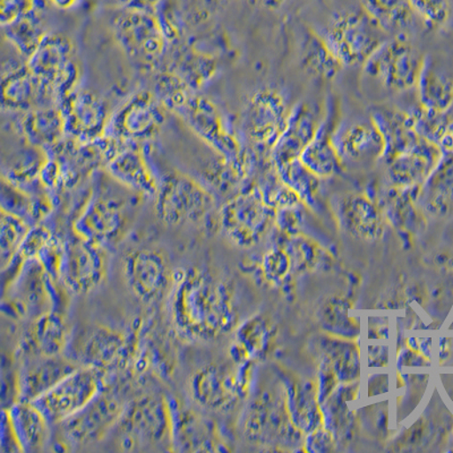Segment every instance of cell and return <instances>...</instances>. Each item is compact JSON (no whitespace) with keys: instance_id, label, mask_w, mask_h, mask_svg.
<instances>
[{"instance_id":"14","label":"cell","mask_w":453,"mask_h":453,"mask_svg":"<svg viewBox=\"0 0 453 453\" xmlns=\"http://www.w3.org/2000/svg\"><path fill=\"white\" fill-rule=\"evenodd\" d=\"M134 342L127 334L107 326H91L71 339L66 356L81 366L109 372L125 366L134 354Z\"/></svg>"},{"instance_id":"24","label":"cell","mask_w":453,"mask_h":453,"mask_svg":"<svg viewBox=\"0 0 453 453\" xmlns=\"http://www.w3.org/2000/svg\"><path fill=\"white\" fill-rule=\"evenodd\" d=\"M2 88V104L7 111L27 112L56 103L54 96L36 79L27 64L4 71Z\"/></svg>"},{"instance_id":"36","label":"cell","mask_w":453,"mask_h":453,"mask_svg":"<svg viewBox=\"0 0 453 453\" xmlns=\"http://www.w3.org/2000/svg\"><path fill=\"white\" fill-rule=\"evenodd\" d=\"M301 66L311 78L333 80L343 67L327 48L319 32L306 31L299 51Z\"/></svg>"},{"instance_id":"31","label":"cell","mask_w":453,"mask_h":453,"mask_svg":"<svg viewBox=\"0 0 453 453\" xmlns=\"http://www.w3.org/2000/svg\"><path fill=\"white\" fill-rule=\"evenodd\" d=\"M24 452L42 451L50 439L46 416L32 402L18 400L6 408Z\"/></svg>"},{"instance_id":"38","label":"cell","mask_w":453,"mask_h":453,"mask_svg":"<svg viewBox=\"0 0 453 453\" xmlns=\"http://www.w3.org/2000/svg\"><path fill=\"white\" fill-rule=\"evenodd\" d=\"M276 172L283 183L296 194L303 204L310 208L317 205L322 180L307 169L301 160L280 165L276 168Z\"/></svg>"},{"instance_id":"39","label":"cell","mask_w":453,"mask_h":453,"mask_svg":"<svg viewBox=\"0 0 453 453\" xmlns=\"http://www.w3.org/2000/svg\"><path fill=\"white\" fill-rule=\"evenodd\" d=\"M3 28L8 42L27 59L35 54L48 35L44 31L38 10Z\"/></svg>"},{"instance_id":"12","label":"cell","mask_w":453,"mask_h":453,"mask_svg":"<svg viewBox=\"0 0 453 453\" xmlns=\"http://www.w3.org/2000/svg\"><path fill=\"white\" fill-rule=\"evenodd\" d=\"M27 66L36 79L51 92L56 101H62L75 91L80 76L74 44L66 36L47 35Z\"/></svg>"},{"instance_id":"49","label":"cell","mask_w":453,"mask_h":453,"mask_svg":"<svg viewBox=\"0 0 453 453\" xmlns=\"http://www.w3.org/2000/svg\"><path fill=\"white\" fill-rule=\"evenodd\" d=\"M262 6L270 8V10H277L286 0H258Z\"/></svg>"},{"instance_id":"47","label":"cell","mask_w":453,"mask_h":453,"mask_svg":"<svg viewBox=\"0 0 453 453\" xmlns=\"http://www.w3.org/2000/svg\"><path fill=\"white\" fill-rule=\"evenodd\" d=\"M440 147L443 150H450V151H453V120L450 127H449L446 136H444L442 142H441Z\"/></svg>"},{"instance_id":"22","label":"cell","mask_w":453,"mask_h":453,"mask_svg":"<svg viewBox=\"0 0 453 453\" xmlns=\"http://www.w3.org/2000/svg\"><path fill=\"white\" fill-rule=\"evenodd\" d=\"M80 366L66 355L27 356L19 372V400L34 402Z\"/></svg>"},{"instance_id":"37","label":"cell","mask_w":453,"mask_h":453,"mask_svg":"<svg viewBox=\"0 0 453 453\" xmlns=\"http://www.w3.org/2000/svg\"><path fill=\"white\" fill-rule=\"evenodd\" d=\"M175 51L169 71L183 79L194 91L216 75L218 64L212 56L194 50L191 46H180Z\"/></svg>"},{"instance_id":"23","label":"cell","mask_w":453,"mask_h":453,"mask_svg":"<svg viewBox=\"0 0 453 453\" xmlns=\"http://www.w3.org/2000/svg\"><path fill=\"white\" fill-rule=\"evenodd\" d=\"M443 149L440 145L423 140L411 151L386 161V173L394 188H419L438 165Z\"/></svg>"},{"instance_id":"2","label":"cell","mask_w":453,"mask_h":453,"mask_svg":"<svg viewBox=\"0 0 453 453\" xmlns=\"http://www.w3.org/2000/svg\"><path fill=\"white\" fill-rule=\"evenodd\" d=\"M125 450L161 448L173 450V411L172 400L145 395L127 403L115 427Z\"/></svg>"},{"instance_id":"19","label":"cell","mask_w":453,"mask_h":453,"mask_svg":"<svg viewBox=\"0 0 453 453\" xmlns=\"http://www.w3.org/2000/svg\"><path fill=\"white\" fill-rule=\"evenodd\" d=\"M59 107L65 123V133L80 143L103 139L111 119L107 104L90 91H74L67 96Z\"/></svg>"},{"instance_id":"18","label":"cell","mask_w":453,"mask_h":453,"mask_svg":"<svg viewBox=\"0 0 453 453\" xmlns=\"http://www.w3.org/2000/svg\"><path fill=\"white\" fill-rule=\"evenodd\" d=\"M331 140L345 168L368 167L382 160L383 139L371 119L340 121Z\"/></svg>"},{"instance_id":"4","label":"cell","mask_w":453,"mask_h":453,"mask_svg":"<svg viewBox=\"0 0 453 453\" xmlns=\"http://www.w3.org/2000/svg\"><path fill=\"white\" fill-rule=\"evenodd\" d=\"M156 213L170 226L201 224L217 208V200L205 186L178 172L165 173L155 196Z\"/></svg>"},{"instance_id":"48","label":"cell","mask_w":453,"mask_h":453,"mask_svg":"<svg viewBox=\"0 0 453 453\" xmlns=\"http://www.w3.org/2000/svg\"><path fill=\"white\" fill-rule=\"evenodd\" d=\"M50 2L51 5L60 8V10H70V8L74 7L80 0H50Z\"/></svg>"},{"instance_id":"11","label":"cell","mask_w":453,"mask_h":453,"mask_svg":"<svg viewBox=\"0 0 453 453\" xmlns=\"http://www.w3.org/2000/svg\"><path fill=\"white\" fill-rule=\"evenodd\" d=\"M123 271L129 289L147 305L157 304L169 297L176 276L167 253L157 248L128 250Z\"/></svg>"},{"instance_id":"27","label":"cell","mask_w":453,"mask_h":453,"mask_svg":"<svg viewBox=\"0 0 453 453\" xmlns=\"http://www.w3.org/2000/svg\"><path fill=\"white\" fill-rule=\"evenodd\" d=\"M173 450L184 452L220 451L222 444L210 420L180 403H173Z\"/></svg>"},{"instance_id":"33","label":"cell","mask_w":453,"mask_h":453,"mask_svg":"<svg viewBox=\"0 0 453 453\" xmlns=\"http://www.w3.org/2000/svg\"><path fill=\"white\" fill-rule=\"evenodd\" d=\"M21 129L27 144L42 150L55 149L66 134L62 111L54 107L27 111L21 121Z\"/></svg>"},{"instance_id":"41","label":"cell","mask_w":453,"mask_h":453,"mask_svg":"<svg viewBox=\"0 0 453 453\" xmlns=\"http://www.w3.org/2000/svg\"><path fill=\"white\" fill-rule=\"evenodd\" d=\"M407 111L415 131L423 139L441 145V142L446 136L453 120L450 111L446 112L430 111L418 104V106L412 107Z\"/></svg>"},{"instance_id":"45","label":"cell","mask_w":453,"mask_h":453,"mask_svg":"<svg viewBox=\"0 0 453 453\" xmlns=\"http://www.w3.org/2000/svg\"><path fill=\"white\" fill-rule=\"evenodd\" d=\"M0 444H2L0 451L3 453L24 452L6 408H3L2 411V443Z\"/></svg>"},{"instance_id":"28","label":"cell","mask_w":453,"mask_h":453,"mask_svg":"<svg viewBox=\"0 0 453 453\" xmlns=\"http://www.w3.org/2000/svg\"><path fill=\"white\" fill-rule=\"evenodd\" d=\"M370 119L381 133L384 143L383 163L402 153L411 151L424 140L412 127L407 111L376 106L371 109Z\"/></svg>"},{"instance_id":"43","label":"cell","mask_w":453,"mask_h":453,"mask_svg":"<svg viewBox=\"0 0 453 453\" xmlns=\"http://www.w3.org/2000/svg\"><path fill=\"white\" fill-rule=\"evenodd\" d=\"M412 11L431 30L446 27L452 15L451 0H410Z\"/></svg>"},{"instance_id":"3","label":"cell","mask_w":453,"mask_h":453,"mask_svg":"<svg viewBox=\"0 0 453 453\" xmlns=\"http://www.w3.org/2000/svg\"><path fill=\"white\" fill-rule=\"evenodd\" d=\"M111 27L116 42L136 68L148 72L159 66L169 40L156 12L120 8Z\"/></svg>"},{"instance_id":"6","label":"cell","mask_w":453,"mask_h":453,"mask_svg":"<svg viewBox=\"0 0 453 453\" xmlns=\"http://www.w3.org/2000/svg\"><path fill=\"white\" fill-rule=\"evenodd\" d=\"M276 222V210L255 185L229 198L218 212V224L240 248L250 249L269 233Z\"/></svg>"},{"instance_id":"46","label":"cell","mask_w":453,"mask_h":453,"mask_svg":"<svg viewBox=\"0 0 453 453\" xmlns=\"http://www.w3.org/2000/svg\"><path fill=\"white\" fill-rule=\"evenodd\" d=\"M116 2L119 4L121 8L155 12L163 0H116Z\"/></svg>"},{"instance_id":"21","label":"cell","mask_w":453,"mask_h":453,"mask_svg":"<svg viewBox=\"0 0 453 453\" xmlns=\"http://www.w3.org/2000/svg\"><path fill=\"white\" fill-rule=\"evenodd\" d=\"M322 121L318 109L309 103H298L291 107L285 127L270 151L273 167L298 160L317 136Z\"/></svg>"},{"instance_id":"8","label":"cell","mask_w":453,"mask_h":453,"mask_svg":"<svg viewBox=\"0 0 453 453\" xmlns=\"http://www.w3.org/2000/svg\"><path fill=\"white\" fill-rule=\"evenodd\" d=\"M424 58L411 43L410 36L387 39L365 64L364 73L384 90L403 93L418 85Z\"/></svg>"},{"instance_id":"15","label":"cell","mask_w":453,"mask_h":453,"mask_svg":"<svg viewBox=\"0 0 453 453\" xmlns=\"http://www.w3.org/2000/svg\"><path fill=\"white\" fill-rule=\"evenodd\" d=\"M127 403L119 392L107 386L83 410L58 424L64 440L73 446L100 442L115 430Z\"/></svg>"},{"instance_id":"10","label":"cell","mask_w":453,"mask_h":453,"mask_svg":"<svg viewBox=\"0 0 453 453\" xmlns=\"http://www.w3.org/2000/svg\"><path fill=\"white\" fill-rule=\"evenodd\" d=\"M107 374L100 368L80 366L32 403L50 425H58L83 410L107 387Z\"/></svg>"},{"instance_id":"44","label":"cell","mask_w":453,"mask_h":453,"mask_svg":"<svg viewBox=\"0 0 453 453\" xmlns=\"http://www.w3.org/2000/svg\"><path fill=\"white\" fill-rule=\"evenodd\" d=\"M36 10L35 0H0V22L5 27Z\"/></svg>"},{"instance_id":"7","label":"cell","mask_w":453,"mask_h":453,"mask_svg":"<svg viewBox=\"0 0 453 453\" xmlns=\"http://www.w3.org/2000/svg\"><path fill=\"white\" fill-rule=\"evenodd\" d=\"M186 124L204 143L230 164L240 168L246 177L253 167L254 157L242 147L228 128L219 108L211 100L194 95L180 112Z\"/></svg>"},{"instance_id":"29","label":"cell","mask_w":453,"mask_h":453,"mask_svg":"<svg viewBox=\"0 0 453 453\" xmlns=\"http://www.w3.org/2000/svg\"><path fill=\"white\" fill-rule=\"evenodd\" d=\"M72 334L62 311H51L34 319L21 349L26 356H57L66 353Z\"/></svg>"},{"instance_id":"5","label":"cell","mask_w":453,"mask_h":453,"mask_svg":"<svg viewBox=\"0 0 453 453\" xmlns=\"http://www.w3.org/2000/svg\"><path fill=\"white\" fill-rule=\"evenodd\" d=\"M343 67L363 66L381 44L384 34L359 12H339L319 34Z\"/></svg>"},{"instance_id":"26","label":"cell","mask_w":453,"mask_h":453,"mask_svg":"<svg viewBox=\"0 0 453 453\" xmlns=\"http://www.w3.org/2000/svg\"><path fill=\"white\" fill-rule=\"evenodd\" d=\"M334 208L340 224L355 236L373 240L384 230L383 211L365 194L347 193L335 197Z\"/></svg>"},{"instance_id":"42","label":"cell","mask_w":453,"mask_h":453,"mask_svg":"<svg viewBox=\"0 0 453 453\" xmlns=\"http://www.w3.org/2000/svg\"><path fill=\"white\" fill-rule=\"evenodd\" d=\"M31 224L14 214L2 210V234H0V260L2 268H6L26 240L32 228Z\"/></svg>"},{"instance_id":"17","label":"cell","mask_w":453,"mask_h":453,"mask_svg":"<svg viewBox=\"0 0 453 453\" xmlns=\"http://www.w3.org/2000/svg\"><path fill=\"white\" fill-rule=\"evenodd\" d=\"M167 109L155 93L140 91L132 96L111 119L113 137L124 142H144L159 134Z\"/></svg>"},{"instance_id":"20","label":"cell","mask_w":453,"mask_h":453,"mask_svg":"<svg viewBox=\"0 0 453 453\" xmlns=\"http://www.w3.org/2000/svg\"><path fill=\"white\" fill-rule=\"evenodd\" d=\"M241 374H234L225 364L210 363L192 375L189 390L197 406L222 411L232 406L244 390Z\"/></svg>"},{"instance_id":"30","label":"cell","mask_w":453,"mask_h":453,"mask_svg":"<svg viewBox=\"0 0 453 453\" xmlns=\"http://www.w3.org/2000/svg\"><path fill=\"white\" fill-rule=\"evenodd\" d=\"M418 203L433 217H446L453 210V151L443 150L438 165L418 193Z\"/></svg>"},{"instance_id":"32","label":"cell","mask_w":453,"mask_h":453,"mask_svg":"<svg viewBox=\"0 0 453 453\" xmlns=\"http://www.w3.org/2000/svg\"><path fill=\"white\" fill-rule=\"evenodd\" d=\"M418 104L430 111L446 112L453 107V78L425 57L418 85Z\"/></svg>"},{"instance_id":"13","label":"cell","mask_w":453,"mask_h":453,"mask_svg":"<svg viewBox=\"0 0 453 453\" xmlns=\"http://www.w3.org/2000/svg\"><path fill=\"white\" fill-rule=\"evenodd\" d=\"M290 109L288 98L280 88H258L242 109V132L255 148L270 152L285 127Z\"/></svg>"},{"instance_id":"16","label":"cell","mask_w":453,"mask_h":453,"mask_svg":"<svg viewBox=\"0 0 453 453\" xmlns=\"http://www.w3.org/2000/svg\"><path fill=\"white\" fill-rule=\"evenodd\" d=\"M111 257L103 245L83 240L75 234L65 242L60 280L73 294L87 295L99 289L107 281Z\"/></svg>"},{"instance_id":"1","label":"cell","mask_w":453,"mask_h":453,"mask_svg":"<svg viewBox=\"0 0 453 453\" xmlns=\"http://www.w3.org/2000/svg\"><path fill=\"white\" fill-rule=\"evenodd\" d=\"M170 318L180 337L202 342L221 337L236 321L232 290L209 270H176L169 295Z\"/></svg>"},{"instance_id":"40","label":"cell","mask_w":453,"mask_h":453,"mask_svg":"<svg viewBox=\"0 0 453 453\" xmlns=\"http://www.w3.org/2000/svg\"><path fill=\"white\" fill-rule=\"evenodd\" d=\"M155 95L167 111L180 115L194 96V90L175 73L165 71L157 76Z\"/></svg>"},{"instance_id":"25","label":"cell","mask_w":453,"mask_h":453,"mask_svg":"<svg viewBox=\"0 0 453 453\" xmlns=\"http://www.w3.org/2000/svg\"><path fill=\"white\" fill-rule=\"evenodd\" d=\"M106 168L112 180L129 191L148 197L157 196L160 180L150 168L144 153L131 143L128 147H117Z\"/></svg>"},{"instance_id":"34","label":"cell","mask_w":453,"mask_h":453,"mask_svg":"<svg viewBox=\"0 0 453 453\" xmlns=\"http://www.w3.org/2000/svg\"><path fill=\"white\" fill-rule=\"evenodd\" d=\"M364 13L383 32L408 35L415 26L416 15L410 0H361Z\"/></svg>"},{"instance_id":"9","label":"cell","mask_w":453,"mask_h":453,"mask_svg":"<svg viewBox=\"0 0 453 453\" xmlns=\"http://www.w3.org/2000/svg\"><path fill=\"white\" fill-rule=\"evenodd\" d=\"M131 218V208L123 197L98 191L88 198L73 229L83 240L109 249L127 236Z\"/></svg>"},{"instance_id":"35","label":"cell","mask_w":453,"mask_h":453,"mask_svg":"<svg viewBox=\"0 0 453 453\" xmlns=\"http://www.w3.org/2000/svg\"><path fill=\"white\" fill-rule=\"evenodd\" d=\"M333 129L329 125V120L323 119L317 136L299 157L302 164L321 180L337 176L345 169V165L335 151L333 140H331Z\"/></svg>"}]
</instances>
